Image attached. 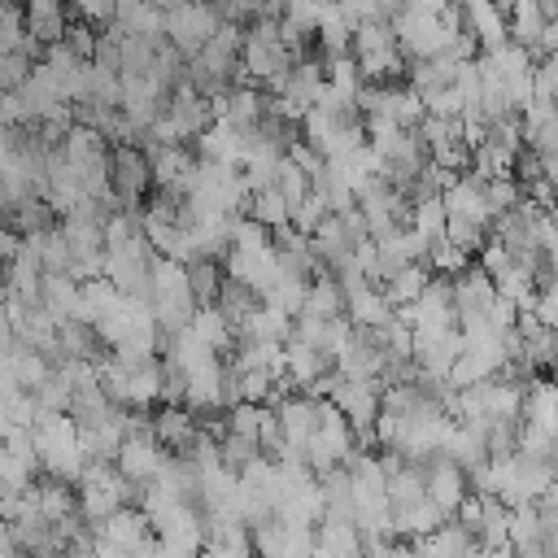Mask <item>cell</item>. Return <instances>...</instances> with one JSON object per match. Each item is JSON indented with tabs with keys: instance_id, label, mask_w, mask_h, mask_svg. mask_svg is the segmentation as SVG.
Segmentation results:
<instances>
[{
	"instance_id": "1",
	"label": "cell",
	"mask_w": 558,
	"mask_h": 558,
	"mask_svg": "<svg viewBox=\"0 0 558 558\" xmlns=\"http://www.w3.org/2000/svg\"><path fill=\"white\" fill-rule=\"evenodd\" d=\"M26 432L35 440L39 471L57 484H78V475L87 466V453L78 445V423L70 414H57V410H35Z\"/></svg>"
},
{
	"instance_id": "2",
	"label": "cell",
	"mask_w": 558,
	"mask_h": 558,
	"mask_svg": "<svg viewBox=\"0 0 558 558\" xmlns=\"http://www.w3.org/2000/svg\"><path fill=\"white\" fill-rule=\"evenodd\" d=\"M292 61L296 57L283 44L279 17H253V26L244 31V48H240V83L248 78L253 87H279Z\"/></svg>"
},
{
	"instance_id": "3",
	"label": "cell",
	"mask_w": 558,
	"mask_h": 558,
	"mask_svg": "<svg viewBox=\"0 0 558 558\" xmlns=\"http://www.w3.org/2000/svg\"><path fill=\"white\" fill-rule=\"evenodd\" d=\"M74 497H78V514L87 527H100L122 506H140V488L131 480H122V471L113 462H87L74 484Z\"/></svg>"
},
{
	"instance_id": "4",
	"label": "cell",
	"mask_w": 558,
	"mask_h": 558,
	"mask_svg": "<svg viewBox=\"0 0 558 558\" xmlns=\"http://www.w3.org/2000/svg\"><path fill=\"white\" fill-rule=\"evenodd\" d=\"M100 375V388L113 405L122 410H144L153 401H161V384H166V371L157 357H144V362H118V357H105L96 366Z\"/></svg>"
},
{
	"instance_id": "5",
	"label": "cell",
	"mask_w": 558,
	"mask_h": 558,
	"mask_svg": "<svg viewBox=\"0 0 558 558\" xmlns=\"http://www.w3.org/2000/svg\"><path fill=\"white\" fill-rule=\"evenodd\" d=\"M148 310H153L161 336H174L192 323L196 296H192V283H187V266H179L170 257H157L153 283H148Z\"/></svg>"
},
{
	"instance_id": "6",
	"label": "cell",
	"mask_w": 558,
	"mask_h": 558,
	"mask_svg": "<svg viewBox=\"0 0 558 558\" xmlns=\"http://www.w3.org/2000/svg\"><path fill=\"white\" fill-rule=\"evenodd\" d=\"M209 122H214L209 100H205L192 83H179V87L166 96L157 122H153L144 135H148V144H183V140H196Z\"/></svg>"
},
{
	"instance_id": "7",
	"label": "cell",
	"mask_w": 558,
	"mask_h": 558,
	"mask_svg": "<svg viewBox=\"0 0 558 558\" xmlns=\"http://www.w3.org/2000/svg\"><path fill=\"white\" fill-rule=\"evenodd\" d=\"M349 48H353V65H357L362 78L388 83V78H397V74L405 70V57H401V48H397L388 22H362V26L353 31V44H349Z\"/></svg>"
},
{
	"instance_id": "8",
	"label": "cell",
	"mask_w": 558,
	"mask_h": 558,
	"mask_svg": "<svg viewBox=\"0 0 558 558\" xmlns=\"http://www.w3.org/2000/svg\"><path fill=\"white\" fill-rule=\"evenodd\" d=\"M222 26V17H218V9H214V0H183V4H174L170 13H166V44L179 52V57H196L209 39H214V31Z\"/></svg>"
},
{
	"instance_id": "9",
	"label": "cell",
	"mask_w": 558,
	"mask_h": 558,
	"mask_svg": "<svg viewBox=\"0 0 558 558\" xmlns=\"http://www.w3.org/2000/svg\"><path fill=\"white\" fill-rule=\"evenodd\" d=\"M392 26V39L401 48V57H414V61H427V57H440L445 52V39H449V26L440 22V13H427V9H397L388 17Z\"/></svg>"
},
{
	"instance_id": "10",
	"label": "cell",
	"mask_w": 558,
	"mask_h": 558,
	"mask_svg": "<svg viewBox=\"0 0 558 558\" xmlns=\"http://www.w3.org/2000/svg\"><path fill=\"white\" fill-rule=\"evenodd\" d=\"M318 87H323V65L310 61V57H301V61H292V70L283 74V83L275 87V100H266V109L279 113L283 122H301V118L314 109Z\"/></svg>"
},
{
	"instance_id": "11",
	"label": "cell",
	"mask_w": 558,
	"mask_h": 558,
	"mask_svg": "<svg viewBox=\"0 0 558 558\" xmlns=\"http://www.w3.org/2000/svg\"><path fill=\"white\" fill-rule=\"evenodd\" d=\"M153 170H148V153H140L135 144H113L109 148V192L118 201V209H135L140 196L148 192Z\"/></svg>"
},
{
	"instance_id": "12",
	"label": "cell",
	"mask_w": 558,
	"mask_h": 558,
	"mask_svg": "<svg viewBox=\"0 0 558 558\" xmlns=\"http://www.w3.org/2000/svg\"><path fill=\"white\" fill-rule=\"evenodd\" d=\"M166 458H170V453L157 445V436H153V423H144L140 432H131V436L122 440V449H118L113 466L122 471V480H131L135 488H144V484H153V480L161 475Z\"/></svg>"
},
{
	"instance_id": "13",
	"label": "cell",
	"mask_w": 558,
	"mask_h": 558,
	"mask_svg": "<svg viewBox=\"0 0 558 558\" xmlns=\"http://www.w3.org/2000/svg\"><path fill=\"white\" fill-rule=\"evenodd\" d=\"M279 275V253H275V240L266 244H231L227 248V279L244 283L248 292H266Z\"/></svg>"
},
{
	"instance_id": "14",
	"label": "cell",
	"mask_w": 558,
	"mask_h": 558,
	"mask_svg": "<svg viewBox=\"0 0 558 558\" xmlns=\"http://www.w3.org/2000/svg\"><path fill=\"white\" fill-rule=\"evenodd\" d=\"M440 205H445L449 222H466V227H480V231L493 227V214H488V201H484V183L475 174H453L449 187L440 192Z\"/></svg>"
},
{
	"instance_id": "15",
	"label": "cell",
	"mask_w": 558,
	"mask_h": 558,
	"mask_svg": "<svg viewBox=\"0 0 558 558\" xmlns=\"http://www.w3.org/2000/svg\"><path fill=\"white\" fill-rule=\"evenodd\" d=\"M222 405H227V366L218 357H209V362H201L183 375V410L214 414Z\"/></svg>"
},
{
	"instance_id": "16",
	"label": "cell",
	"mask_w": 558,
	"mask_h": 558,
	"mask_svg": "<svg viewBox=\"0 0 558 558\" xmlns=\"http://www.w3.org/2000/svg\"><path fill=\"white\" fill-rule=\"evenodd\" d=\"M196 161L183 144H153L148 148V170H153V183L170 196H187L192 187V174H196Z\"/></svg>"
},
{
	"instance_id": "17",
	"label": "cell",
	"mask_w": 558,
	"mask_h": 558,
	"mask_svg": "<svg viewBox=\"0 0 558 558\" xmlns=\"http://www.w3.org/2000/svg\"><path fill=\"white\" fill-rule=\"evenodd\" d=\"M96 532V541H105V545H113L118 554H126V558H135L144 545H153V527H148V514L140 510V506H122L118 514H109L100 527H92Z\"/></svg>"
},
{
	"instance_id": "18",
	"label": "cell",
	"mask_w": 558,
	"mask_h": 558,
	"mask_svg": "<svg viewBox=\"0 0 558 558\" xmlns=\"http://www.w3.org/2000/svg\"><path fill=\"white\" fill-rule=\"evenodd\" d=\"M423 484H427V501H436L445 510V519H453V510L466 501V471L458 462H449L445 453L423 462Z\"/></svg>"
},
{
	"instance_id": "19",
	"label": "cell",
	"mask_w": 558,
	"mask_h": 558,
	"mask_svg": "<svg viewBox=\"0 0 558 558\" xmlns=\"http://www.w3.org/2000/svg\"><path fill=\"white\" fill-rule=\"evenodd\" d=\"M458 13H462V26L466 35L488 52V48H501L510 39V26H506V9L497 0H458Z\"/></svg>"
},
{
	"instance_id": "20",
	"label": "cell",
	"mask_w": 558,
	"mask_h": 558,
	"mask_svg": "<svg viewBox=\"0 0 558 558\" xmlns=\"http://www.w3.org/2000/svg\"><path fill=\"white\" fill-rule=\"evenodd\" d=\"M109 31L161 44V39H166V35H161V31H166V13L153 9L148 0H113V22H109Z\"/></svg>"
},
{
	"instance_id": "21",
	"label": "cell",
	"mask_w": 558,
	"mask_h": 558,
	"mask_svg": "<svg viewBox=\"0 0 558 558\" xmlns=\"http://www.w3.org/2000/svg\"><path fill=\"white\" fill-rule=\"evenodd\" d=\"M344 318H349L353 327H362V331H375V327L392 323L397 310H392V301L384 296L379 283H362V288L344 292Z\"/></svg>"
},
{
	"instance_id": "22",
	"label": "cell",
	"mask_w": 558,
	"mask_h": 558,
	"mask_svg": "<svg viewBox=\"0 0 558 558\" xmlns=\"http://www.w3.org/2000/svg\"><path fill=\"white\" fill-rule=\"evenodd\" d=\"M331 371H336V362H331L327 353H318V349H310V344H301V340H288V344H283V375H288V384L314 392L318 379L331 375Z\"/></svg>"
},
{
	"instance_id": "23",
	"label": "cell",
	"mask_w": 558,
	"mask_h": 558,
	"mask_svg": "<svg viewBox=\"0 0 558 558\" xmlns=\"http://www.w3.org/2000/svg\"><path fill=\"white\" fill-rule=\"evenodd\" d=\"M22 13H26V35H31L39 48L61 44L65 31H70V9H65V0H26Z\"/></svg>"
},
{
	"instance_id": "24",
	"label": "cell",
	"mask_w": 558,
	"mask_h": 558,
	"mask_svg": "<svg viewBox=\"0 0 558 558\" xmlns=\"http://www.w3.org/2000/svg\"><path fill=\"white\" fill-rule=\"evenodd\" d=\"M449 288H453V310H458V318L484 314V310L497 301V288H493V279H488L480 266L458 270V275L449 279Z\"/></svg>"
},
{
	"instance_id": "25",
	"label": "cell",
	"mask_w": 558,
	"mask_h": 558,
	"mask_svg": "<svg viewBox=\"0 0 558 558\" xmlns=\"http://www.w3.org/2000/svg\"><path fill=\"white\" fill-rule=\"evenodd\" d=\"M148 423H153V436H157V445H161L166 453H183V449L201 436L196 414L183 410V405H166V410H157Z\"/></svg>"
},
{
	"instance_id": "26",
	"label": "cell",
	"mask_w": 558,
	"mask_h": 558,
	"mask_svg": "<svg viewBox=\"0 0 558 558\" xmlns=\"http://www.w3.org/2000/svg\"><path fill=\"white\" fill-rule=\"evenodd\" d=\"M449 519L436 501H410V506H392V536H405V541H423L432 532H440Z\"/></svg>"
},
{
	"instance_id": "27",
	"label": "cell",
	"mask_w": 558,
	"mask_h": 558,
	"mask_svg": "<svg viewBox=\"0 0 558 558\" xmlns=\"http://www.w3.org/2000/svg\"><path fill=\"white\" fill-rule=\"evenodd\" d=\"M235 340H257V344H288V340H292V318L257 301V310H253L244 323H235Z\"/></svg>"
},
{
	"instance_id": "28",
	"label": "cell",
	"mask_w": 558,
	"mask_h": 558,
	"mask_svg": "<svg viewBox=\"0 0 558 558\" xmlns=\"http://www.w3.org/2000/svg\"><path fill=\"white\" fill-rule=\"evenodd\" d=\"M314 545H318L323 554H331V558H366L362 532H357V523H349V519H318Z\"/></svg>"
},
{
	"instance_id": "29",
	"label": "cell",
	"mask_w": 558,
	"mask_h": 558,
	"mask_svg": "<svg viewBox=\"0 0 558 558\" xmlns=\"http://www.w3.org/2000/svg\"><path fill=\"white\" fill-rule=\"evenodd\" d=\"M353 31H357V22L336 4V0H327L323 4V17H318V44H323V52H327V61L331 57H349V44H353Z\"/></svg>"
},
{
	"instance_id": "30",
	"label": "cell",
	"mask_w": 558,
	"mask_h": 558,
	"mask_svg": "<svg viewBox=\"0 0 558 558\" xmlns=\"http://www.w3.org/2000/svg\"><path fill=\"white\" fill-rule=\"evenodd\" d=\"M78 279L74 275H44L39 279V305L57 318V323H65V318H74L78 314Z\"/></svg>"
},
{
	"instance_id": "31",
	"label": "cell",
	"mask_w": 558,
	"mask_h": 558,
	"mask_svg": "<svg viewBox=\"0 0 558 558\" xmlns=\"http://www.w3.org/2000/svg\"><path fill=\"white\" fill-rule=\"evenodd\" d=\"M187 331H192L205 349H214V353H222V349H231V344H235V327H231V318H227L218 305H196V314H192Z\"/></svg>"
},
{
	"instance_id": "32",
	"label": "cell",
	"mask_w": 558,
	"mask_h": 558,
	"mask_svg": "<svg viewBox=\"0 0 558 558\" xmlns=\"http://www.w3.org/2000/svg\"><path fill=\"white\" fill-rule=\"evenodd\" d=\"M9 227H13L22 240L44 235V231H52V227H57V209H52L44 196H26V201L9 205Z\"/></svg>"
},
{
	"instance_id": "33",
	"label": "cell",
	"mask_w": 558,
	"mask_h": 558,
	"mask_svg": "<svg viewBox=\"0 0 558 558\" xmlns=\"http://www.w3.org/2000/svg\"><path fill=\"white\" fill-rule=\"evenodd\" d=\"M301 314H310V318H344V288L331 275H314L310 288H305Z\"/></svg>"
},
{
	"instance_id": "34",
	"label": "cell",
	"mask_w": 558,
	"mask_h": 558,
	"mask_svg": "<svg viewBox=\"0 0 558 558\" xmlns=\"http://www.w3.org/2000/svg\"><path fill=\"white\" fill-rule=\"evenodd\" d=\"M432 283V270L423 266V262H410V266H401V270H392L379 288H384V296L392 301V310H401V305H410V301H418V292Z\"/></svg>"
},
{
	"instance_id": "35",
	"label": "cell",
	"mask_w": 558,
	"mask_h": 558,
	"mask_svg": "<svg viewBox=\"0 0 558 558\" xmlns=\"http://www.w3.org/2000/svg\"><path fill=\"white\" fill-rule=\"evenodd\" d=\"M305 288H310V279L279 270V275H275V283L262 292V305H270V310H279V314L296 318V314H301V305H305Z\"/></svg>"
},
{
	"instance_id": "36",
	"label": "cell",
	"mask_w": 558,
	"mask_h": 558,
	"mask_svg": "<svg viewBox=\"0 0 558 558\" xmlns=\"http://www.w3.org/2000/svg\"><path fill=\"white\" fill-rule=\"evenodd\" d=\"M244 218H253L257 227H266L270 235L288 227V201L275 192V187H262V192H248V205H244Z\"/></svg>"
},
{
	"instance_id": "37",
	"label": "cell",
	"mask_w": 558,
	"mask_h": 558,
	"mask_svg": "<svg viewBox=\"0 0 558 558\" xmlns=\"http://www.w3.org/2000/svg\"><path fill=\"white\" fill-rule=\"evenodd\" d=\"M31 488H35V466L22 462L9 445H0V506L22 497V493H31Z\"/></svg>"
},
{
	"instance_id": "38",
	"label": "cell",
	"mask_w": 558,
	"mask_h": 558,
	"mask_svg": "<svg viewBox=\"0 0 558 558\" xmlns=\"http://www.w3.org/2000/svg\"><path fill=\"white\" fill-rule=\"evenodd\" d=\"M453 70H458V61H449V57L414 61V70H410V87H414L418 96H432V92H440V87H453Z\"/></svg>"
},
{
	"instance_id": "39",
	"label": "cell",
	"mask_w": 558,
	"mask_h": 558,
	"mask_svg": "<svg viewBox=\"0 0 558 558\" xmlns=\"http://www.w3.org/2000/svg\"><path fill=\"white\" fill-rule=\"evenodd\" d=\"M405 222H410V231H414L423 244L440 240V235H445V205H440V196H423V201H414Z\"/></svg>"
},
{
	"instance_id": "40",
	"label": "cell",
	"mask_w": 558,
	"mask_h": 558,
	"mask_svg": "<svg viewBox=\"0 0 558 558\" xmlns=\"http://www.w3.org/2000/svg\"><path fill=\"white\" fill-rule=\"evenodd\" d=\"M323 78H327V87H331L344 105H353V109H357V92H362L366 83H362V74H357V65H353V57H331Z\"/></svg>"
},
{
	"instance_id": "41",
	"label": "cell",
	"mask_w": 558,
	"mask_h": 558,
	"mask_svg": "<svg viewBox=\"0 0 558 558\" xmlns=\"http://www.w3.org/2000/svg\"><path fill=\"white\" fill-rule=\"evenodd\" d=\"M187 283H192V296H196V305H214V301H218V288H222L218 262H209V257H196V262H187Z\"/></svg>"
},
{
	"instance_id": "42",
	"label": "cell",
	"mask_w": 558,
	"mask_h": 558,
	"mask_svg": "<svg viewBox=\"0 0 558 558\" xmlns=\"http://www.w3.org/2000/svg\"><path fill=\"white\" fill-rule=\"evenodd\" d=\"M31 35H26V13L13 4V0H0V52L9 57V52H22V44H26Z\"/></svg>"
},
{
	"instance_id": "43",
	"label": "cell",
	"mask_w": 558,
	"mask_h": 558,
	"mask_svg": "<svg viewBox=\"0 0 558 558\" xmlns=\"http://www.w3.org/2000/svg\"><path fill=\"white\" fill-rule=\"evenodd\" d=\"M484 201H488V214L497 218V214H510L523 201V187H519V179L501 174V179H488L484 183Z\"/></svg>"
},
{
	"instance_id": "44",
	"label": "cell",
	"mask_w": 558,
	"mask_h": 558,
	"mask_svg": "<svg viewBox=\"0 0 558 558\" xmlns=\"http://www.w3.org/2000/svg\"><path fill=\"white\" fill-rule=\"evenodd\" d=\"M270 187H275V192L288 201V209H292L296 201H305V196H310V179H305V174H301V170H296L288 157L279 161V170H275V183H270Z\"/></svg>"
},
{
	"instance_id": "45",
	"label": "cell",
	"mask_w": 558,
	"mask_h": 558,
	"mask_svg": "<svg viewBox=\"0 0 558 558\" xmlns=\"http://www.w3.org/2000/svg\"><path fill=\"white\" fill-rule=\"evenodd\" d=\"M545 331H554L558 327V283L549 279V283H536V296H532V310H527Z\"/></svg>"
},
{
	"instance_id": "46",
	"label": "cell",
	"mask_w": 558,
	"mask_h": 558,
	"mask_svg": "<svg viewBox=\"0 0 558 558\" xmlns=\"http://www.w3.org/2000/svg\"><path fill=\"white\" fill-rule=\"evenodd\" d=\"M65 9L87 26H109L113 22V0H65Z\"/></svg>"
},
{
	"instance_id": "47",
	"label": "cell",
	"mask_w": 558,
	"mask_h": 558,
	"mask_svg": "<svg viewBox=\"0 0 558 558\" xmlns=\"http://www.w3.org/2000/svg\"><path fill=\"white\" fill-rule=\"evenodd\" d=\"M31 65H35V61H26L22 52H9V57L0 52V96H4V92H17L22 78L31 74Z\"/></svg>"
},
{
	"instance_id": "48",
	"label": "cell",
	"mask_w": 558,
	"mask_h": 558,
	"mask_svg": "<svg viewBox=\"0 0 558 558\" xmlns=\"http://www.w3.org/2000/svg\"><path fill=\"white\" fill-rule=\"evenodd\" d=\"M61 44H65V48H70V52H78V57H83V61H92V57H96V31H92V26H87V22H78V26H70V31H65V39H61Z\"/></svg>"
},
{
	"instance_id": "49",
	"label": "cell",
	"mask_w": 558,
	"mask_h": 558,
	"mask_svg": "<svg viewBox=\"0 0 558 558\" xmlns=\"http://www.w3.org/2000/svg\"><path fill=\"white\" fill-rule=\"evenodd\" d=\"M510 262H514V257H510V253H506L497 240H484V248H480V270H484L488 279H493L501 266H510Z\"/></svg>"
},
{
	"instance_id": "50",
	"label": "cell",
	"mask_w": 558,
	"mask_h": 558,
	"mask_svg": "<svg viewBox=\"0 0 558 558\" xmlns=\"http://www.w3.org/2000/svg\"><path fill=\"white\" fill-rule=\"evenodd\" d=\"M0 558H26V554L17 549V541H13V532H9L4 519H0Z\"/></svg>"
},
{
	"instance_id": "51",
	"label": "cell",
	"mask_w": 558,
	"mask_h": 558,
	"mask_svg": "<svg viewBox=\"0 0 558 558\" xmlns=\"http://www.w3.org/2000/svg\"><path fill=\"white\" fill-rule=\"evenodd\" d=\"M536 506H541V510H549V514H558V480L541 493V501H536Z\"/></svg>"
},
{
	"instance_id": "52",
	"label": "cell",
	"mask_w": 558,
	"mask_h": 558,
	"mask_svg": "<svg viewBox=\"0 0 558 558\" xmlns=\"http://www.w3.org/2000/svg\"><path fill=\"white\" fill-rule=\"evenodd\" d=\"M148 4H153V9H161V13H170V9H174V4H183V0H148Z\"/></svg>"
},
{
	"instance_id": "53",
	"label": "cell",
	"mask_w": 558,
	"mask_h": 558,
	"mask_svg": "<svg viewBox=\"0 0 558 558\" xmlns=\"http://www.w3.org/2000/svg\"><path fill=\"white\" fill-rule=\"evenodd\" d=\"M497 4H501V9H506V13H510V9H514V4H532V0H497Z\"/></svg>"
},
{
	"instance_id": "54",
	"label": "cell",
	"mask_w": 558,
	"mask_h": 558,
	"mask_svg": "<svg viewBox=\"0 0 558 558\" xmlns=\"http://www.w3.org/2000/svg\"><path fill=\"white\" fill-rule=\"evenodd\" d=\"M0 209H9V196H4V183H0Z\"/></svg>"
}]
</instances>
